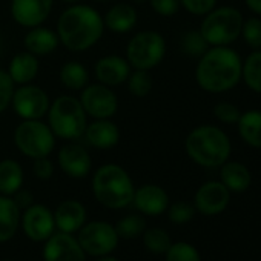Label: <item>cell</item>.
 I'll return each mask as SVG.
<instances>
[{"instance_id": "1", "label": "cell", "mask_w": 261, "mask_h": 261, "mask_svg": "<svg viewBox=\"0 0 261 261\" xmlns=\"http://www.w3.org/2000/svg\"><path fill=\"white\" fill-rule=\"evenodd\" d=\"M56 33L63 48L71 53H85L103 37V17L91 5L71 4L59 16Z\"/></svg>"}, {"instance_id": "2", "label": "cell", "mask_w": 261, "mask_h": 261, "mask_svg": "<svg viewBox=\"0 0 261 261\" xmlns=\"http://www.w3.org/2000/svg\"><path fill=\"white\" fill-rule=\"evenodd\" d=\"M243 60L230 46H211L195 68L197 85L209 94H223L241 82Z\"/></svg>"}, {"instance_id": "3", "label": "cell", "mask_w": 261, "mask_h": 261, "mask_svg": "<svg viewBox=\"0 0 261 261\" xmlns=\"http://www.w3.org/2000/svg\"><path fill=\"white\" fill-rule=\"evenodd\" d=\"M186 155L201 168H220L232 154V143L218 126L201 124L194 127L185 139Z\"/></svg>"}, {"instance_id": "4", "label": "cell", "mask_w": 261, "mask_h": 261, "mask_svg": "<svg viewBox=\"0 0 261 261\" xmlns=\"http://www.w3.org/2000/svg\"><path fill=\"white\" fill-rule=\"evenodd\" d=\"M92 194L108 209H124L134 198L136 186L124 168L115 163L101 165L92 175Z\"/></svg>"}, {"instance_id": "5", "label": "cell", "mask_w": 261, "mask_h": 261, "mask_svg": "<svg viewBox=\"0 0 261 261\" xmlns=\"http://www.w3.org/2000/svg\"><path fill=\"white\" fill-rule=\"evenodd\" d=\"M48 126L56 139L74 142L83 137L88 126V115L79 100L71 94H63L54 98L48 109Z\"/></svg>"}, {"instance_id": "6", "label": "cell", "mask_w": 261, "mask_h": 261, "mask_svg": "<svg viewBox=\"0 0 261 261\" xmlns=\"http://www.w3.org/2000/svg\"><path fill=\"white\" fill-rule=\"evenodd\" d=\"M200 33L209 46H230L241 36L244 17L235 7H215L203 16Z\"/></svg>"}, {"instance_id": "7", "label": "cell", "mask_w": 261, "mask_h": 261, "mask_svg": "<svg viewBox=\"0 0 261 261\" xmlns=\"http://www.w3.org/2000/svg\"><path fill=\"white\" fill-rule=\"evenodd\" d=\"M166 56V40L154 30L136 33L126 45V60L133 69L151 71L157 68Z\"/></svg>"}, {"instance_id": "8", "label": "cell", "mask_w": 261, "mask_h": 261, "mask_svg": "<svg viewBox=\"0 0 261 261\" xmlns=\"http://www.w3.org/2000/svg\"><path fill=\"white\" fill-rule=\"evenodd\" d=\"M13 140L19 152L31 160L49 157L56 148V136L42 120H22L14 129Z\"/></svg>"}, {"instance_id": "9", "label": "cell", "mask_w": 261, "mask_h": 261, "mask_svg": "<svg viewBox=\"0 0 261 261\" xmlns=\"http://www.w3.org/2000/svg\"><path fill=\"white\" fill-rule=\"evenodd\" d=\"M77 240L86 255L103 256L109 255L118 244V235L115 227L108 221H89L85 223L77 232Z\"/></svg>"}, {"instance_id": "10", "label": "cell", "mask_w": 261, "mask_h": 261, "mask_svg": "<svg viewBox=\"0 0 261 261\" xmlns=\"http://www.w3.org/2000/svg\"><path fill=\"white\" fill-rule=\"evenodd\" d=\"M51 98L48 92L34 83L14 88L11 106L22 120H42L49 109Z\"/></svg>"}, {"instance_id": "11", "label": "cell", "mask_w": 261, "mask_h": 261, "mask_svg": "<svg viewBox=\"0 0 261 261\" xmlns=\"http://www.w3.org/2000/svg\"><path fill=\"white\" fill-rule=\"evenodd\" d=\"M85 112L91 118H112L118 109V98L112 88L101 83H88L79 97Z\"/></svg>"}, {"instance_id": "12", "label": "cell", "mask_w": 261, "mask_h": 261, "mask_svg": "<svg viewBox=\"0 0 261 261\" xmlns=\"http://www.w3.org/2000/svg\"><path fill=\"white\" fill-rule=\"evenodd\" d=\"M20 226L31 241H46L56 232L54 212L45 204H31L22 211Z\"/></svg>"}, {"instance_id": "13", "label": "cell", "mask_w": 261, "mask_h": 261, "mask_svg": "<svg viewBox=\"0 0 261 261\" xmlns=\"http://www.w3.org/2000/svg\"><path fill=\"white\" fill-rule=\"evenodd\" d=\"M57 165L69 178H85L91 172V155L77 140L66 142L57 152Z\"/></svg>"}, {"instance_id": "14", "label": "cell", "mask_w": 261, "mask_h": 261, "mask_svg": "<svg viewBox=\"0 0 261 261\" xmlns=\"http://www.w3.org/2000/svg\"><path fill=\"white\" fill-rule=\"evenodd\" d=\"M54 0H11V17L13 20L30 30L43 25L51 16Z\"/></svg>"}, {"instance_id": "15", "label": "cell", "mask_w": 261, "mask_h": 261, "mask_svg": "<svg viewBox=\"0 0 261 261\" xmlns=\"http://www.w3.org/2000/svg\"><path fill=\"white\" fill-rule=\"evenodd\" d=\"M45 261H86V253L82 249L77 237L66 232H54L43 246Z\"/></svg>"}, {"instance_id": "16", "label": "cell", "mask_w": 261, "mask_h": 261, "mask_svg": "<svg viewBox=\"0 0 261 261\" xmlns=\"http://www.w3.org/2000/svg\"><path fill=\"white\" fill-rule=\"evenodd\" d=\"M230 201V191L221 181H206L203 183L194 197L195 211L203 215L221 214Z\"/></svg>"}, {"instance_id": "17", "label": "cell", "mask_w": 261, "mask_h": 261, "mask_svg": "<svg viewBox=\"0 0 261 261\" xmlns=\"http://www.w3.org/2000/svg\"><path fill=\"white\" fill-rule=\"evenodd\" d=\"M130 71L133 68H130L126 57L115 54L100 57L94 65V75L97 82L109 88L126 83Z\"/></svg>"}, {"instance_id": "18", "label": "cell", "mask_w": 261, "mask_h": 261, "mask_svg": "<svg viewBox=\"0 0 261 261\" xmlns=\"http://www.w3.org/2000/svg\"><path fill=\"white\" fill-rule=\"evenodd\" d=\"M130 204H134L142 215L157 217L166 212L169 206V195L159 185H142L140 188H136Z\"/></svg>"}, {"instance_id": "19", "label": "cell", "mask_w": 261, "mask_h": 261, "mask_svg": "<svg viewBox=\"0 0 261 261\" xmlns=\"http://www.w3.org/2000/svg\"><path fill=\"white\" fill-rule=\"evenodd\" d=\"M83 137L91 148L108 151L118 145L120 129L111 118H94L88 123Z\"/></svg>"}, {"instance_id": "20", "label": "cell", "mask_w": 261, "mask_h": 261, "mask_svg": "<svg viewBox=\"0 0 261 261\" xmlns=\"http://www.w3.org/2000/svg\"><path fill=\"white\" fill-rule=\"evenodd\" d=\"M56 229L66 233H77L86 223V209L79 200H65L54 211Z\"/></svg>"}, {"instance_id": "21", "label": "cell", "mask_w": 261, "mask_h": 261, "mask_svg": "<svg viewBox=\"0 0 261 261\" xmlns=\"http://www.w3.org/2000/svg\"><path fill=\"white\" fill-rule=\"evenodd\" d=\"M101 17H103L105 30L115 33V34L130 33L139 22V14H137L136 7L130 4H124V2L114 4Z\"/></svg>"}, {"instance_id": "22", "label": "cell", "mask_w": 261, "mask_h": 261, "mask_svg": "<svg viewBox=\"0 0 261 261\" xmlns=\"http://www.w3.org/2000/svg\"><path fill=\"white\" fill-rule=\"evenodd\" d=\"M23 46L25 51L34 54L36 57H45L53 54L60 46V40L56 31L40 25L27 31L23 37Z\"/></svg>"}, {"instance_id": "23", "label": "cell", "mask_w": 261, "mask_h": 261, "mask_svg": "<svg viewBox=\"0 0 261 261\" xmlns=\"http://www.w3.org/2000/svg\"><path fill=\"white\" fill-rule=\"evenodd\" d=\"M40 71V63H39V57H36L34 54L23 51L16 54L10 65H8V75L13 80V83L16 86L20 85H27V83H33L36 80V77L39 75Z\"/></svg>"}, {"instance_id": "24", "label": "cell", "mask_w": 261, "mask_h": 261, "mask_svg": "<svg viewBox=\"0 0 261 261\" xmlns=\"http://www.w3.org/2000/svg\"><path fill=\"white\" fill-rule=\"evenodd\" d=\"M220 181L230 192L240 194L249 189L252 183V175L246 165L227 160L220 166Z\"/></svg>"}, {"instance_id": "25", "label": "cell", "mask_w": 261, "mask_h": 261, "mask_svg": "<svg viewBox=\"0 0 261 261\" xmlns=\"http://www.w3.org/2000/svg\"><path fill=\"white\" fill-rule=\"evenodd\" d=\"M235 124L238 136L247 146L261 149V109H249L241 112Z\"/></svg>"}, {"instance_id": "26", "label": "cell", "mask_w": 261, "mask_h": 261, "mask_svg": "<svg viewBox=\"0 0 261 261\" xmlns=\"http://www.w3.org/2000/svg\"><path fill=\"white\" fill-rule=\"evenodd\" d=\"M22 211L14 203L13 197L0 195V243L10 241L20 226Z\"/></svg>"}, {"instance_id": "27", "label": "cell", "mask_w": 261, "mask_h": 261, "mask_svg": "<svg viewBox=\"0 0 261 261\" xmlns=\"http://www.w3.org/2000/svg\"><path fill=\"white\" fill-rule=\"evenodd\" d=\"M25 180L22 165L14 159L0 160V195L13 197L22 189Z\"/></svg>"}, {"instance_id": "28", "label": "cell", "mask_w": 261, "mask_h": 261, "mask_svg": "<svg viewBox=\"0 0 261 261\" xmlns=\"http://www.w3.org/2000/svg\"><path fill=\"white\" fill-rule=\"evenodd\" d=\"M59 80L63 88L72 92H80L89 83V72L85 65L77 60H69L62 65L59 71Z\"/></svg>"}, {"instance_id": "29", "label": "cell", "mask_w": 261, "mask_h": 261, "mask_svg": "<svg viewBox=\"0 0 261 261\" xmlns=\"http://www.w3.org/2000/svg\"><path fill=\"white\" fill-rule=\"evenodd\" d=\"M241 80L250 91L261 94V49L252 51L243 60Z\"/></svg>"}, {"instance_id": "30", "label": "cell", "mask_w": 261, "mask_h": 261, "mask_svg": "<svg viewBox=\"0 0 261 261\" xmlns=\"http://www.w3.org/2000/svg\"><path fill=\"white\" fill-rule=\"evenodd\" d=\"M127 91L130 95L137 98H143L149 95L154 86V80L151 75V71H143V69H133L126 80Z\"/></svg>"}, {"instance_id": "31", "label": "cell", "mask_w": 261, "mask_h": 261, "mask_svg": "<svg viewBox=\"0 0 261 261\" xmlns=\"http://www.w3.org/2000/svg\"><path fill=\"white\" fill-rule=\"evenodd\" d=\"M117 230L118 238H136L139 235H143L146 230V220L142 214H129L117 221L114 226Z\"/></svg>"}, {"instance_id": "32", "label": "cell", "mask_w": 261, "mask_h": 261, "mask_svg": "<svg viewBox=\"0 0 261 261\" xmlns=\"http://www.w3.org/2000/svg\"><path fill=\"white\" fill-rule=\"evenodd\" d=\"M143 244L154 255H165L172 244L169 233L165 229L152 227L143 232Z\"/></svg>"}, {"instance_id": "33", "label": "cell", "mask_w": 261, "mask_h": 261, "mask_svg": "<svg viewBox=\"0 0 261 261\" xmlns=\"http://www.w3.org/2000/svg\"><path fill=\"white\" fill-rule=\"evenodd\" d=\"M180 48H181L183 54H186L189 57L200 59L211 46L204 40V37L201 36V33L198 30H191V31H186L181 36V39H180Z\"/></svg>"}, {"instance_id": "34", "label": "cell", "mask_w": 261, "mask_h": 261, "mask_svg": "<svg viewBox=\"0 0 261 261\" xmlns=\"http://www.w3.org/2000/svg\"><path fill=\"white\" fill-rule=\"evenodd\" d=\"M165 255H166V261H201L197 247L186 241L172 243Z\"/></svg>"}, {"instance_id": "35", "label": "cell", "mask_w": 261, "mask_h": 261, "mask_svg": "<svg viewBox=\"0 0 261 261\" xmlns=\"http://www.w3.org/2000/svg\"><path fill=\"white\" fill-rule=\"evenodd\" d=\"M244 43L252 49H261V17H249L243 22L241 36Z\"/></svg>"}, {"instance_id": "36", "label": "cell", "mask_w": 261, "mask_h": 261, "mask_svg": "<svg viewBox=\"0 0 261 261\" xmlns=\"http://www.w3.org/2000/svg\"><path fill=\"white\" fill-rule=\"evenodd\" d=\"M168 217L174 224H185L188 221H191L195 215V206L194 203L189 201H175V203H169L168 206Z\"/></svg>"}, {"instance_id": "37", "label": "cell", "mask_w": 261, "mask_h": 261, "mask_svg": "<svg viewBox=\"0 0 261 261\" xmlns=\"http://www.w3.org/2000/svg\"><path fill=\"white\" fill-rule=\"evenodd\" d=\"M241 115V111L237 105L230 101H218L214 106V117L224 124H235Z\"/></svg>"}, {"instance_id": "38", "label": "cell", "mask_w": 261, "mask_h": 261, "mask_svg": "<svg viewBox=\"0 0 261 261\" xmlns=\"http://www.w3.org/2000/svg\"><path fill=\"white\" fill-rule=\"evenodd\" d=\"M14 88H16V85L10 79L8 72L5 69H0V115L11 106Z\"/></svg>"}, {"instance_id": "39", "label": "cell", "mask_w": 261, "mask_h": 261, "mask_svg": "<svg viewBox=\"0 0 261 261\" xmlns=\"http://www.w3.org/2000/svg\"><path fill=\"white\" fill-rule=\"evenodd\" d=\"M180 5L192 16H206L217 7V0H180Z\"/></svg>"}, {"instance_id": "40", "label": "cell", "mask_w": 261, "mask_h": 261, "mask_svg": "<svg viewBox=\"0 0 261 261\" xmlns=\"http://www.w3.org/2000/svg\"><path fill=\"white\" fill-rule=\"evenodd\" d=\"M148 2L152 11L160 17H174L181 8L180 0H148Z\"/></svg>"}, {"instance_id": "41", "label": "cell", "mask_w": 261, "mask_h": 261, "mask_svg": "<svg viewBox=\"0 0 261 261\" xmlns=\"http://www.w3.org/2000/svg\"><path fill=\"white\" fill-rule=\"evenodd\" d=\"M33 174L36 178L46 181L54 175V163L49 157H40L33 160Z\"/></svg>"}, {"instance_id": "42", "label": "cell", "mask_w": 261, "mask_h": 261, "mask_svg": "<svg viewBox=\"0 0 261 261\" xmlns=\"http://www.w3.org/2000/svg\"><path fill=\"white\" fill-rule=\"evenodd\" d=\"M13 200H14V203L17 204V207L20 211H25L27 207L34 204V195H33L31 191H27V189H19L13 195Z\"/></svg>"}, {"instance_id": "43", "label": "cell", "mask_w": 261, "mask_h": 261, "mask_svg": "<svg viewBox=\"0 0 261 261\" xmlns=\"http://www.w3.org/2000/svg\"><path fill=\"white\" fill-rule=\"evenodd\" d=\"M244 4L249 8V11L261 17V0H244Z\"/></svg>"}, {"instance_id": "44", "label": "cell", "mask_w": 261, "mask_h": 261, "mask_svg": "<svg viewBox=\"0 0 261 261\" xmlns=\"http://www.w3.org/2000/svg\"><path fill=\"white\" fill-rule=\"evenodd\" d=\"M97 261H118V259L114 258V256H111V255H103V256H98Z\"/></svg>"}, {"instance_id": "45", "label": "cell", "mask_w": 261, "mask_h": 261, "mask_svg": "<svg viewBox=\"0 0 261 261\" xmlns=\"http://www.w3.org/2000/svg\"><path fill=\"white\" fill-rule=\"evenodd\" d=\"M2 51H4V40H2V36H0V56H2Z\"/></svg>"}, {"instance_id": "46", "label": "cell", "mask_w": 261, "mask_h": 261, "mask_svg": "<svg viewBox=\"0 0 261 261\" xmlns=\"http://www.w3.org/2000/svg\"><path fill=\"white\" fill-rule=\"evenodd\" d=\"M134 4H137V5H142V4H145V2H148V0H133Z\"/></svg>"}, {"instance_id": "47", "label": "cell", "mask_w": 261, "mask_h": 261, "mask_svg": "<svg viewBox=\"0 0 261 261\" xmlns=\"http://www.w3.org/2000/svg\"><path fill=\"white\" fill-rule=\"evenodd\" d=\"M63 2H66V4H77V2H80V0H63Z\"/></svg>"}, {"instance_id": "48", "label": "cell", "mask_w": 261, "mask_h": 261, "mask_svg": "<svg viewBox=\"0 0 261 261\" xmlns=\"http://www.w3.org/2000/svg\"><path fill=\"white\" fill-rule=\"evenodd\" d=\"M94 2H109V0H94Z\"/></svg>"}, {"instance_id": "49", "label": "cell", "mask_w": 261, "mask_h": 261, "mask_svg": "<svg viewBox=\"0 0 261 261\" xmlns=\"http://www.w3.org/2000/svg\"><path fill=\"white\" fill-rule=\"evenodd\" d=\"M4 261H11V259H4Z\"/></svg>"}]
</instances>
